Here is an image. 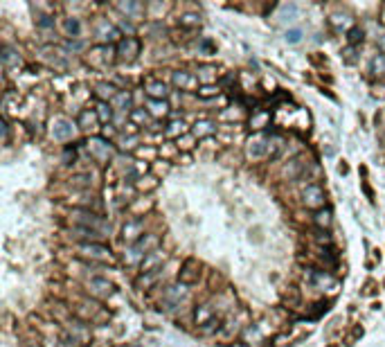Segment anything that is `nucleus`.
<instances>
[{"label": "nucleus", "instance_id": "f257e3e1", "mask_svg": "<svg viewBox=\"0 0 385 347\" xmlns=\"http://www.w3.org/2000/svg\"><path fill=\"white\" fill-rule=\"evenodd\" d=\"M158 246V237L156 235H144L140 239L138 243H131V246L126 248V253H124V261L126 264H142L144 257L151 253V250H156Z\"/></svg>", "mask_w": 385, "mask_h": 347}, {"label": "nucleus", "instance_id": "f03ea898", "mask_svg": "<svg viewBox=\"0 0 385 347\" xmlns=\"http://www.w3.org/2000/svg\"><path fill=\"white\" fill-rule=\"evenodd\" d=\"M72 219H75L77 228H90L95 232H99V235H111V223L109 221H104L99 217V214L90 212V210H75L72 212Z\"/></svg>", "mask_w": 385, "mask_h": 347}, {"label": "nucleus", "instance_id": "7ed1b4c3", "mask_svg": "<svg viewBox=\"0 0 385 347\" xmlns=\"http://www.w3.org/2000/svg\"><path fill=\"white\" fill-rule=\"evenodd\" d=\"M86 149L90 153V158H93V160H97L99 165H106L109 160H113V156H115V147H113V142H109L106 138H101V135L90 138L86 142Z\"/></svg>", "mask_w": 385, "mask_h": 347}, {"label": "nucleus", "instance_id": "20e7f679", "mask_svg": "<svg viewBox=\"0 0 385 347\" xmlns=\"http://www.w3.org/2000/svg\"><path fill=\"white\" fill-rule=\"evenodd\" d=\"M140 54V41L135 36H124L120 43L115 45V59L122 64H131Z\"/></svg>", "mask_w": 385, "mask_h": 347}, {"label": "nucleus", "instance_id": "39448f33", "mask_svg": "<svg viewBox=\"0 0 385 347\" xmlns=\"http://www.w3.org/2000/svg\"><path fill=\"white\" fill-rule=\"evenodd\" d=\"M95 36H97V41L101 45H109V43H120L122 41V30L117 25H113L106 18L97 21V25H95Z\"/></svg>", "mask_w": 385, "mask_h": 347}, {"label": "nucleus", "instance_id": "423d86ee", "mask_svg": "<svg viewBox=\"0 0 385 347\" xmlns=\"http://www.w3.org/2000/svg\"><path fill=\"white\" fill-rule=\"evenodd\" d=\"M325 190H322L320 185H315V183H311V185H307L302 190V201H304V206L307 208H311V210H322L325 208Z\"/></svg>", "mask_w": 385, "mask_h": 347}, {"label": "nucleus", "instance_id": "0eeeda50", "mask_svg": "<svg viewBox=\"0 0 385 347\" xmlns=\"http://www.w3.org/2000/svg\"><path fill=\"white\" fill-rule=\"evenodd\" d=\"M75 131L77 127L72 124V119H68V117H54L52 119V127H50V133H52V138L54 140H70L72 135H75Z\"/></svg>", "mask_w": 385, "mask_h": 347}, {"label": "nucleus", "instance_id": "6e6552de", "mask_svg": "<svg viewBox=\"0 0 385 347\" xmlns=\"http://www.w3.org/2000/svg\"><path fill=\"white\" fill-rule=\"evenodd\" d=\"M79 253L88 259H95V261H111L113 255H111V248H106L104 243H81Z\"/></svg>", "mask_w": 385, "mask_h": 347}, {"label": "nucleus", "instance_id": "1a4fd4ad", "mask_svg": "<svg viewBox=\"0 0 385 347\" xmlns=\"http://www.w3.org/2000/svg\"><path fill=\"white\" fill-rule=\"evenodd\" d=\"M122 237H124V241H129V246H131V243H138L140 239L144 237V223L140 219L126 221L124 228H122Z\"/></svg>", "mask_w": 385, "mask_h": 347}, {"label": "nucleus", "instance_id": "9d476101", "mask_svg": "<svg viewBox=\"0 0 385 347\" xmlns=\"http://www.w3.org/2000/svg\"><path fill=\"white\" fill-rule=\"evenodd\" d=\"M189 295L187 291V284H183V282H178V284H172V287H167L165 289V302L167 307H176L180 304L185 298Z\"/></svg>", "mask_w": 385, "mask_h": 347}, {"label": "nucleus", "instance_id": "9b49d317", "mask_svg": "<svg viewBox=\"0 0 385 347\" xmlns=\"http://www.w3.org/2000/svg\"><path fill=\"white\" fill-rule=\"evenodd\" d=\"M248 158H264L268 156V135H257L248 142Z\"/></svg>", "mask_w": 385, "mask_h": 347}, {"label": "nucleus", "instance_id": "f8f14e48", "mask_svg": "<svg viewBox=\"0 0 385 347\" xmlns=\"http://www.w3.org/2000/svg\"><path fill=\"white\" fill-rule=\"evenodd\" d=\"M99 115H97V111L95 109H83L81 113H79V117H77V127L79 129H83V131H93V129H97L99 127Z\"/></svg>", "mask_w": 385, "mask_h": 347}, {"label": "nucleus", "instance_id": "ddd939ff", "mask_svg": "<svg viewBox=\"0 0 385 347\" xmlns=\"http://www.w3.org/2000/svg\"><path fill=\"white\" fill-rule=\"evenodd\" d=\"M88 291L97 298H109L113 293V284L104 277H93V280H88Z\"/></svg>", "mask_w": 385, "mask_h": 347}, {"label": "nucleus", "instance_id": "4468645a", "mask_svg": "<svg viewBox=\"0 0 385 347\" xmlns=\"http://www.w3.org/2000/svg\"><path fill=\"white\" fill-rule=\"evenodd\" d=\"M117 11H122L126 18L138 21L144 14V5L138 3V0H126V3H117Z\"/></svg>", "mask_w": 385, "mask_h": 347}, {"label": "nucleus", "instance_id": "2eb2a0df", "mask_svg": "<svg viewBox=\"0 0 385 347\" xmlns=\"http://www.w3.org/2000/svg\"><path fill=\"white\" fill-rule=\"evenodd\" d=\"M144 90H146V95H149V99H167V95H169L167 84L160 81V79H149Z\"/></svg>", "mask_w": 385, "mask_h": 347}, {"label": "nucleus", "instance_id": "dca6fc26", "mask_svg": "<svg viewBox=\"0 0 385 347\" xmlns=\"http://www.w3.org/2000/svg\"><path fill=\"white\" fill-rule=\"evenodd\" d=\"M196 79L198 77H194L189 70H176L172 75V84L176 88H180V90H189V88L196 86Z\"/></svg>", "mask_w": 385, "mask_h": 347}, {"label": "nucleus", "instance_id": "f3484780", "mask_svg": "<svg viewBox=\"0 0 385 347\" xmlns=\"http://www.w3.org/2000/svg\"><path fill=\"white\" fill-rule=\"evenodd\" d=\"M162 261H165V253L162 250H151L149 255L144 257V261L140 266H142V273H151V271H158L162 269Z\"/></svg>", "mask_w": 385, "mask_h": 347}, {"label": "nucleus", "instance_id": "a211bd4d", "mask_svg": "<svg viewBox=\"0 0 385 347\" xmlns=\"http://www.w3.org/2000/svg\"><path fill=\"white\" fill-rule=\"evenodd\" d=\"M117 93H120V90L113 86V84H106V81H101L95 86V97H97L101 104H111V101L117 97Z\"/></svg>", "mask_w": 385, "mask_h": 347}, {"label": "nucleus", "instance_id": "6ab92c4d", "mask_svg": "<svg viewBox=\"0 0 385 347\" xmlns=\"http://www.w3.org/2000/svg\"><path fill=\"white\" fill-rule=\"evenodd\" d=\"M214 131H217L214 122H209V119H198L194 127H191V135L201 140V138H209V135H214Z\"/></svg>", "mask_w": 385, "mask_h": 347}, {"label": "nucleus", "instance_id": "aec40b11", "mask_svg": "<svg viewBox=\"0 0 385 347\" xmlns=\"http://www.w3.org/2000/svg\"><path fill=\"white\" fill-rule=\"evenodd\" d=\"M146 111H149L151 117L160 119L169 113V104H167V99H149L146 101Z\"/></svg>", "mask_w": 385, "mask_h": 347}, {"label": "nucleus", "instance_id": "412c9836", "mask_svg": "<svg viewBox=\"0 0 385 347\" xmlns=\"http://www.w3.org/2000/svg\"><path fill=\"white\" fill-rule=\"evenodd\" d=\"M0 59H3V66H5V68L20 66V54H18V50H14L11 45H3V54H0Z\"/></svg>", "mask_w": 385, "mask_h": 347}, {"label": "nucleus", "instance_id": "4be33fe9", "mask_svg": "<svg viewBox=\"0 0 385 347\" xmlns=\"http://www.w3.org/2000/svg\"><path fill=\"white\" fill-rule=\"evenodd\" d=\"M304 169H307V162H304L302 158H295V160H291L284 167V176H286V178H291V180H295V178L302 176Z\"/></svg>", "mask_w": 385, "mask_h": 347}, {"label": "nucleus", "instance_id": "5701e85b", "mask_svg": "<svg viewBox=\"0 0 385 347\" xmlns=\"http://www.w3.org/2000/svg\"><path fill=\"white\" fill-rule=\"evenodd\" d=\"M113 111H120V113H126V111H133L131 109V93H126V90H120L117 93V97L111 101Z\"/></svg>", "mask_w": 385, "mask_h": 347}, {"label": "nucleus", "instance_id": "b1692460", "mask_svg": "<svg viewBox=\"0 0 385 347\" xmlns=\"http://www.w3.org/2000/svg\"><path fill=\"white\" fill-rule=\"evenodd\" d=\"M63 30H66V34L70 38H79V36H81V32H83V25H81V21H79L77 16H68V18L63 21Z\"/></svg>", "mask_w": 385, "mask_h": 347}, {"label": "nucleus", "instance_id": "393cba45", "mask_svg": "<svg viewBox=\"0 0 385 347\" xmlns=\"http://www.w3.org/2000/svg\"><path fill=\"white\" fill-rule=\"evenodd\" d=\"M194 320H196V325H207V322H212L214 320V311H212V307L209 304H201V307H196V314H194Z\"/></svg>", "mask_w": 385, "mask_h": 347}, {"label": "nucleus", "instance_id": "a878e982", "mask_svg": "<svg viewBox=\"0 0 385 347\" xmlns=\"http://www.w3.org/2000/svg\"><path fill=\"white\" fill-rule=\"evenodd\" d=\"M36 27L45 34V38H54L56 36V34H54V18H52V16H38Z\"/></svg>", "mask_w": 385, "mask_h": 347}, {"label": "nucleus", "instance_id": "bb28decb", "mask_svg": "<svg viewBox=\"0 0 385 347\" xmlns=\"http://www.w3.org/2000/svg\"><path fill=\"white\" fill-rule=\"evenodd\" d=\"M331 210H327V208H322V210H318V212H315V217H313V223L318 226L320 230H327L331 226Z\"/></svg>", "mask_w": 385, "mask_h": 347}, {"label": "nucleus", "instance_id": "cd10ccee", "mask_svg": "<svg viewBox=\"0 0 385 347\" xmlns=\"http://www.w3.org/2000/svg\"><path fill=\"white\" fill-rule=\"evenodd\" d=\"M191 269H194V259L185 261V269H183V273H180V282L183 284H191V282L198 280V273L191 271Z\"/></svg>", "mask_w": 385, "mask_h": 347}, {"label": "nucleus", "instance_id": "c85d7f7f", "mask_svg": "<svg viewBox=\"0 0 385 347\" xmlns=\"http://www.w3.org/2000/svg\"><path fill=\"white\" fill-rule=\"evenodd\" d=\"M370 72L372 75H385V54H374L370 59Z\"/></svg>", "mask_w": 385, "mask_h": 347}, {"label": "nucleus", "instance_id": "c756f323", "mask_svg": "<svg viewBox=\"0 0 385 347\" xmlns=\"http://www.w3.org/2000/svg\"><path fill=\"white\" fill-rule=\"evenodd\" d=\"M214 77H217V68L214 66H201L198 68V79L203 81V86H209Z\"/></svg>", "mask_w": 385, "mask_h": 347}, {"label": "nucleus", "instance_id": "7c9ffc66", "mask_svg": "<svg viewBox=\"0 0 385 347\" xmlns=\"http://www.w3.org/2000/svg\"><path fill=\"white\" fill-rule=\"evenodd\" d=\"M95 111H97L101 124H111V122H113V106H111V104H101V101H99Z\"/></svg>", "mask_w": 385, "mask_h": 347}, {"label": "nucleus", "instance_id": "2f4dec72", "mask_svg": "<svg viewBox=\"0 0 385 347\" xmlns=\"http://www.w3.org/2000/svg\"><path fill=\"white\" fill-rule=\"evenodd\" d=\"M185 131H187V124H185L183 119H174V122L167 127V135L169 138H178V135H183Z\"/></svg>", "mask_w": 385, "mask_h": 347}, {"label": "nucleus", "instance_id": "473e14b6", "mask_svg": "<svg viewBox=\"0 0 385 347\" xmlns=\"http://www.w3.org/2000/svg\"><path fill=\"white\" fill-rule=\"evenodd\" d=\"M160 275H162V269L151 271V273H142V275H140V280H138V287H151V284H154Z\"/></svg>", "mask_w": 385, "mask_h": 347}, {"label": "nucleus", "instance_id": "72a5a7b5", "mask_svg": "<svg viewBox=\"0 0 385 347\" xmlns=\"http://www.w3.org/2000/svg\"><path fill=\"white\" fill-rule=\"evenodd\" d=\"M329 23H331V27H336V30H343V27L352 25V18H349L347 14H333L329 18Z\"/></svg>", "mask_w": 385, "mask_h": 347}, {"label": "nucleus", "instance_id": "f704fd0d", "mask_svg": "<svg viewBox=\"0 0 385 347\" xmlns=\"http://www.w3.org/2000/svg\"><path fill=\"white\" fill-rule=\"evenodd\" d=\"M129 117H131L133 124H146V119H149V111L146 109H133L129 113Z\"/></svg>", "mask_w": 385, "mask_h": 347}, {"label": "nucleus", "instance_id": "c9c22d12", "mask_svg": "<svg viewBox=\"0 0 385 347\" xmlns=\"http://www.w3.org/2000/svg\"><path fill=\"white\" fill-rule=\"evenodd\" d=\"M196 93H198V97H201V99L217 97V95H219V86H214V84H209V86H201Z\"/></svg>", "mask_w": 385, "mask_h": 347}, {"label": "nucleus", "instance_id": "e433bc0d", "mask_svg": "<svg viewBox=\"0 0 385 347\" xmlns=\"http://www.w3.org/2000/svg\"><path fill=\"white\" fill-rule=\"evenodd\" d=\"M363 30H360V27H352V30H349V36H347V41H349V45H352V48H356V45H360L363 43Z\"/></svg>", "mask_w": 385, "mask_h": 347}, {"label": "nucleus", "instance_id": "4c0bfd02", "mask_svg": "<svg viewBox=\"0 0 385 347\" xmlns=\"http://www.w3.org/2000/svg\"><path fill=\"white\" fill-rule=\"evenodd\" d=\"M180 25L183 27H198L201 25V18H198L196 14H185V16H180Z\"/></svg>", "mask_w": 385, "mask_h": 347}, {"label": "nucleus", "instance_id": "58836bf2", "mask_svg": "<svg viewBox=\"0 0 385 347\" xmlns=\"http://www.w3.org/2000/svg\"><path fill=\"white\" fill-rule=\"evenodd\" d=\"M284 38H286V43H300L302 41V30H297V27H293V30H286V34H284Z\"/></svg>", "mask_w": 385, "mask_h": 347}, {"label": "nucleus", "instance_id": "ea45409f", "mask_svg": "<svg viewBox=\"0 0 385 347\" xmlns=\"http://www.w3.org/2000/svg\"><path fill=\"white\" fill-rule=\"evenodd\" d=\"M66 52H79V50H83V41H79V38H68L63 43Z\"/></svg>", "mask_w": 385, "mask_h": 347}, {"label": "nucleus", "instance_id": "a19ab883", "mask_svg": "<svg viewBox=\"0 0 385 347\" xmlns=\"http://www.w3.org/2000/svg\"><path fill=\"white\" fill-rule=\"evenodd\" d=\"M135 142H138V135H129V138H122V145L120 147H122L124 151H126V149L131 151V149H135Z\"/></svg>", "mask_w": 385, "mask_h": 347}, {"label": "nucleus", "instance_id": "79ce46f5", "mask_svg": "<svg viewBox=\"0 0 385 347\" xmlns=\"http://www.w3.org/2000/svg\"><path fill=\"white\" fill-rule=\"evenodd\" d=\"M318 241H320V243H331L329 232H327V230H320V232H318Z\"/></svg>", "mask_w": 385, "mask_h": 347}, {"label": "nucleus", "instance_id": "37998d69", "mask_svg": "<svg viewBox=\"0 0 385 347\" xmlns=\"http://www.w3.org/2000/svg\"><path fill=\"white\" fill-rule=\"evenodd\" d=\"M376 43H378V50H381V52L385 54V30H383V32L376 36Z\"/></svg>", "mask_w": 385, "mask_h": 347}, {"label": "nucleus", "instance_id": "c03bdc74", "mask_svg": "<svg viewBox=\"0 0 385 347\" xmlns=\"http://www.w3.org/2000/svg\"><path fill=\"white\" fill-rule=\"evenodd\" d=\"M25 347H41V345H36V343H27Z\"/></svg>", "mask_w": 385, "mask_h": 347}]
</instances>
